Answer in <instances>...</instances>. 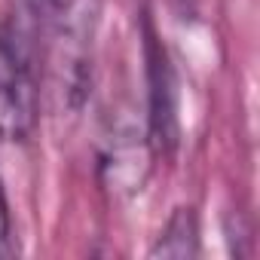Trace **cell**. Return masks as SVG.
Returning a JSON list of instances; mask_svg holds the SVG:
<instances>
[{"mask_svg": "<svg viewBox=\"0 0 260 260\" xmlns=\"http://www.w3.org/2000/svg\"><path fill=\"white\" fill-rule=\"evenodd\" d=\"M150 138H138L135 128H113L101 153V175L113 193H138L150 172Z\"/></svg>", "mask_w": 260, "mask_h": 260, "instance_id": "3", "label": "cell"}, {"mask_svg": "<svg viewBox=\"0 0 260 260\" xmlns=\"http://www.w3.org/2000/svg\"><path fill=\"white\" fill-rule=\"evenodd\" d=\"M150 257H199V217L193 205H181L166 220Z\"/></svg>", "mask_w": 260, "mask_h": 260, "instance_id": "5", "label": "cell"}, {"mask_svg": "<svg viewBox=\"0 0 260 260\" xmlns=\"http://www.w3.org/2000/svg\"><path fill=\"white\" fill-rule=\"evenodd\" d=\"M144 58H147V138L153 153H172L178 147V92H175V74L169 64V55L162 43L153 34L150 19H144Z\"/></svg>", "mask_w": 260, "mask_h": 260, "instance_id": "2", "label": "cell"}, {"mask_svg": "<svg viewBox=\"0 0 260 260\" xmlns=\"http://www.w3.org/2000/svg\"><path fill=\"white\" fill-rule=\"evenodd\" d=\"M37 83L0 61V144L25 141L37 122Z\"/></svg>", "mask_w": 260, "mask_h": 260, "instance_id": "4", "label": "cell"}, {"mask_svg": "<svg viewBox=\"0 0 260 260\" xmlns=\"http://www.w3.org/2000/svg\"><path fill=\"white\" fill-rule=\"evenodd\" d=\"M16 254V242H13V214H10V202H7V190L0 181V257Z\"/></svg>", "mask_w": 260, "mask_h": 260, "instance_id": "6", "label": "cell"}, {"mask_svg": "<svg viewBox=\"0 0 260 260\" xmlns=\"http://www.w3.org/2000/svg\"><path fill=\"white\" fill-rule=\"evenodd\" d=\"M101 0H16L0 28V61L37 83L52 113H80L92 92Z\"/></svg>", "mask_w": 260, "mask_h": 260, "instance_id": "1", "label": "cell"}]
</instances>
